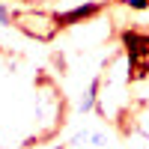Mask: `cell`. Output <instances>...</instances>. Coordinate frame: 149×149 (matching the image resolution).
Here are the masks:
<instances>
[{
  "label": "cell",
  "mask_w": 149,
  "mask_h": 149,
  "mask_svg": "<svg viewBox=\"0 0 149 149\" xmlns=\"http://www.w3.org/2000/svg\"><path fill=\"white\" fill-rule=\"evenodd\" d=\"M122 3H128V6H134V9H146L149 0H122Z\"/></svg>",
  "instance_id": "obj_3"
},
{
  "label": "cell",
  "mask_w": 149,
  "mask_h": 149,
  "mask_svg": "<svg viewBox=\"0 0 149 149\" xmlns=\"http://www.w3.org/2000/svg\"><path fill=\"white\" fill-rule=\"evenodd\" d=\"M54 149H63V146H54Z\"/></svg>",
  "instance_id": "obj_4"
},
{
  "label": "cell",
  "mask_w": 149,
  "mask_h": 149,
  "mask_svg": "<svg viewBox=\"0 0 149 149\" xmlns=\"http://www.w3.org/2000/svg\"><path fill=\"white\" fill-rule=\"evenodd\" d=\"M12 18H15V24H18L24 33L36 36L39 42H48V39L57 33V27H60V18L45 15V12H33V9H27V12H15Z\"/></svg>",
  "instance_id": "obj_1"
},
{
  "label": "cell",
  "mask_w": 149,
  "mask_h": 149,
  "mask_svg": "<svg viewBox=\"0 0 149 149\" xmlns=\"http://www.w3.org/2000/svg\"><path fill=\"white\" fill-rule=\"evenodd\" d=\"M93 12H95V3H84V6H74V9L63 12V15H57V18L66 21V24H72V21H81V18H86V15H93Z\"/></svg>",
  "instance_id": "obj_2"
}]
</instances>
